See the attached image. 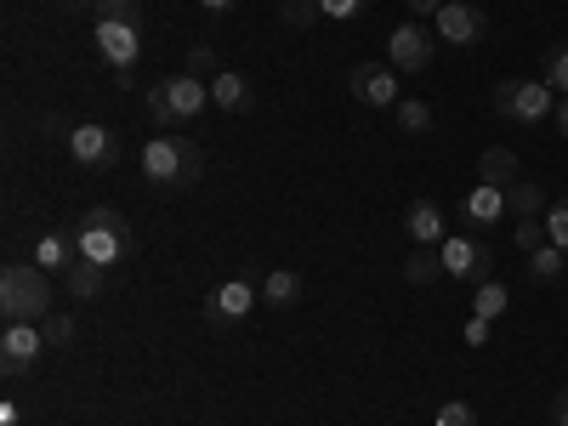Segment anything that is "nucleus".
Here are the masks:
<instances>
[{
    "label": "nucleus",
    "instance_id": "5",
    "mask_svg": "<svg viewBox=\"0 0 568 426\" xmlns=\"http://www.w3.org/2000/svg\"><path fill=\"white\" fill-rule=\"evenodd\" d=\"M489 109H495L500 120L535 125V120H546L557 103H551V85H546V80H495V91H489Z\"/></svg>",
    "mask_w": 568,
    "mask_h": 426
},
{
    "label": "nucleus",
    "instance_id": "16",
    "mask_svg": "<svg viewBox=\"0 0 568 426\" xmlns=\"http://www.w3.org/2000/svg\"><path fill=\"white\" fill-rule=\"evenodd\" d=\"M211 103H216L222 114H251V109H256V91H251L245 74L222 69V74H211Z\"/></svg>",
    "mask_w": 568,
    "mask_h": 426
},
{
    "label": "nucleus",
    "instance_id": "38",
    "mask_svg": "<svg viewBox=\"0 0 568 426\" xmlns=\"http://www.w3.org/2000/svg\"><path fill=\"white\" fill-rule=\"evenodd\" d=\"M200 7H205V12H233L240 0H200Z\"/></svg>",
    "mask_w": 568,
    "mask_h": 426
},
{
    "label": "nucleus",
    "instance_id": "28",
    "mask_svg": "<svg viewBox=\"0 0 568 426\" xmlns=\"http://www.w3.org/2000/svg\"><path fill=\"white\" fill-rule=\"evenodd\" d=\"M546 85L568 98V40H557L551 52H546Z\"/></svg>",
    "mask_w": 568,
    "mask_h": 426
},
{
    "label": "nucleus",
    "instance_id": "10",
    "mask_svg": "<svg viewBox=\"0 0 568 426\" xmlns=\"http://www.w3.org/2000/svg\"><path fill=\"white\" fill-rule=\"evenodd\" d=\"M91 40H98V58L114 69V80L125 85L131 69H136V58H142V34L131 23H98V34H91Z\"/></svg>",
    "mask_w": 568,
    "mask_h": 426
},
{
    "label": "nucleus",
    "instance_id": "17",
    "mask_svg": "<svg viewBox=\"0 0 568 426\" xmlns=\"http://www.w3.org/2000/svg\"><path fill=\"white\" fill-rule=\"evenodd\" d=\"M404 233L415 245H444L449 233H444V205H433V200H415L409 211H404Z\"/></svg>",
    "mask_w": 568,
    "mask_h": 426
},
{
    "label": "nucleus",
    "instance_id": "19",
    "mask_svg": "<svg viewBox=\"0 0 568 426\" xmlns=\"http://www.w3.org/2000/svg\"><path fill=\"white\" fill-rule=\"evenodd\" d=\"M478 182H489V187H511V182H524V176H517V154H511V149H500V142H495V149H484V154H478Z\"/></svg>",
    "mask_w": 568,
    "mask_h": 426
},
{
    "label": "nucleus",
    "instance_id": "24",
    "mask_svg": "<svg viewBox=\"0 0 568 426\" xmlns=\"http://www.w3.org/2000/svg\"><path fill=\"white\" fill-rule=\"evenodd\" d=\"M398 131H404V136H426V131H433V103L404 98V103H398Z\"/></svg>",
    "mask_w": 568,
    "mask_h": 426
},
{
    "label": "nucleus",
    "instance_id": "23",
    "mask_svg": "<svg viewBox=\"0 0 568 426\" xmlns=\"http://www.w3.org/2000/svg\"><path fill=\"white\" fill-rule=\"evenodd\" d=\"M562 273H568V251H557V245H540V251H529V278L551 284V278H562Z\"/></svg>",
    "mask_w": 568,
    "mask_h": 426
},
{
    "label": "nucleus",
    "instance_id": "34",
    "mask_svg": "<svg viewBox=\"0 0 568 426\" xmlns=\"http://www.w3.org/2000/svg\"><path fill=\"white\" fill-rule=\"evenodd\" d=\"M187 74H200V80H205V74H222V69H216V52H211V45H194V52H187Z\"/></svg>",
    "mask_w": 568,
    "mask_h": 426
},
{
    "label": "nucleus",
    "instance_id": "31",
    "mask_svg": "<svg viewBox=\"0 0 568 426\" xmlns=\"http://www.w3.org/2000/svg\"><path fill=\"white\" fill-rule=\"evenodd\" d=\"M284 23H296V29H313L318 18H324V7H318V0H284Z\"/></svg>",
    "mask_w": 568,
    "mask_h": 426
},
{
    "label": "nucleus",
    "instance_id": "3",
    "mask_svg": "<svg viewBox=\"0 0 568 426\" xmlns=\"http://www.w3.org/2000/svg\"><path fill=\"white\" fill-rule=\"evenodd\" d=\"M74 240H80V262L114 267V262L131 251V222H125L114 205H91V211L74 222Z\"/></svg>",
    "mask_w": 568,
    "mask_h": 426
},
{
    "label": "nucleus",
    "instance_id": "27",
    "mask_svg": "<svg viewBox=\"0 0 568 426\" xmlns=\"http://www.w3.org/2000/svg\"><path fill=\"white\" fill-rule=\"evenodd\" d=\"M40 336H45V347H69V342H74V318L52 307V313L40 318Z\"/></svg>",
    "mask_w": 568,
    "mask_h": 426
},
{
    "label": "nucleus",
    "instance_id": "8",
    "mask_svg": "<svg viewBox=\"0 0 568 426\" xmlns=\"http://www.w3.org/2000/svg\"><path fill=\"white\" fill-rule=\"evenodd\" d=\"M489 267H495V256H489V245H484V233H460V240H444V273H449V278L484 284V278H495Z\"/></svg>",
    "mask_w": 568,
    "mask_h": 426
},
{
    "label": "nucleus",
    "instance_id": "37",
    "mask_svg": "<svg viewBox=\"0 0 568 426\" xmlns=\"http://www.w3.org/2000/svg\"><path fill=\"white\" fill-rule=\"evenodd\" d=\"M438 7H444V0H409V12H415V18H426V12L438 18Z\"/></svg>",
    "mask_w": 568,
    "mask_h": 426
},
{
    "label": "nucleus",
    "instance_id": "32",
    "mask_svg": "<svg viewBox=\"0 0 568 426\" xmlns=\"http://www.w3.org/2000/svg\"><path fill=\"white\" fill-rule=\"evenodd\" d=\"M546 240H551L557 251H568V200L546 205Z\"/></svg>",
    "mask_w": 568,
    "mask_h": 426
},
{
    "label": "nucleus",
    "instance_id": "36",
    "mask_svg": "<svg viewBox=\"0 0 568 426\" xmlns=\"http://www.w3.org/2000/svg\"><path fill=\"white\" fill-rule=\"evenodd\" d=\"M551 426H568V387H562L557 404H551Z\"/></svg>",
    "mask_w": 568,
    "mask_h": 426
},
{
    "label": "nucleus",
    "instance_id": "29",
    "mask_svg": "<svg viewBox=\"0 0 568 426\" xmlns=\"http://www.w3.org/2000/svg\"><path fill=\"white\" fill-rule=\"evenodd\" d=\"M511 240H517V251H540V245H551V240H546V216H517V233H511Z\"/></svg>",
    "mask_w": 568,
    "mask_h": 426
},
{
    "label": "nucleus",
    "instance_id": "13",
    "mask_svg": "<svg viewBox=\"0 0 568 426\" xmlns=\"http://www.w3.org/2000/svg\"><path fill=\"white\" fill-rule=\"evenodd\" d=\"M40 353H45L40 324H7V329H0V369H7V375L34 369V364H40Z\"/></svg>",
    "mask_w": 568,
    "mask_h": 426
},
{
    "label": "nucleus",
    "instance_id": "33",
    "mask_svg": "<svg viewBox=\"0 0 568 426\" xmlns=\"http://www.w3.org/2000/svg\"><path fill=\"white\" fill-rule=\"evenodd\" d=\"M318 7H324V18H336V23H353L364 7H369V0H318Z\"/></svg>",
    "mask_w": 568,
    "mask_h": 426
},
{
    "label": "nucleus",
    "instance_id": "14",
    "mask_svg": "<svg viewBox=\"0 0 568 426\" xmlns=\"http://www.w3.org/2000/svg\"><path fill=\"white\" fill-rule=\"evenodd\" d=\"M500 216H506V187H489V182H478V187L466 194V205H460V222H466L471 233H489Z\"/></svg>",
    "mask_w": 568,
    "mask_h": 426
},
{
    "label": "nucleus",
    "instance_id": "2",
    "mask_svg": "<svg viewBox=\"0 0 568 426\" xmlns=\"http://www.w3.org/2000/svg\"><path fill=\"white\" fill-rule=\"evenodd\" d=\"M142 176L154 187H194L205 176V149L187 136H154L142 149Z\"/></svg>",
    "mask_w": 568,
    "mask_h": 426
},
{
    "label": "nucleus",
    "instance_id": "26",
    "mask_svg": "<svg viewBox=\"0 0 568 426\" xmlns=\"http://www.w3.org/2000/svg\"><path fill=\"white\" fill-rule=\"evenodd\" d=\"M98 23H131V29H142V0H98Z\"/></svg>",
    "mask_w": 568,
    "mask_h": 426
},
{
    "label": "nucleus",
    "instance_id": "12",
    "mask_svg": "<svg viewBox=\"0 0 568 426\" xmlns=\"http://www.w3.org/2000/svg\"><path fill=\"white\" fill-rule=\"evenodd\" d=\"M256 302H262V296H256V284H251V278H227V284H216V291H211L205 318H211L216 329H227V324L251 318V307H256Z\"/></svg>",
    "mask_w": 568,
    "mask_h": 426
},
{
    "label": "nucleus",
    "instance_id": "9",
    "mask_svg": "<svg viewBox=\"0 0 568 426\" xmlns=\"http://www.w3.org/2000/svg\"><path fill=\"white\" fill-rule=\"evenodd\" d=\"M347 91H353V103H364V109H393L398 103V69L393 63H353Z\"/></svg>",
    "mask_w": 568,
    "mask_h": 426
},
{
    "label": "nucleus",
    "instance_id": "7",
    "mask_svg": "<svg viewBox=\"0 0 568 426\" xmlns=\"http://www.w3.org/2000/svg\"><path fill=\"white\" fill-rule=\"evenodd\" d=\"M433 45H438V34H433V29H420V23H398V29L387 34V63H393L398 74H426V69H433Z\"/></svg>",
    "mask_w": 568,
    "mask_h": 426
},
{
    "label": "nucleus",
    "instance_id": "21",
    "mask_svg": "<svg viewBox=\"0 0 568 426\" xmlns=\"http://www.w3.org/2000/svg\"><path fill=\"white\" fill-rule=\"evenodd\" d=\"M404 278H409V284L444 278V245H415V251L404 256Z\"/></svg>",
    "mask_w": 568,
    "mask_h": 426
},
{
    "label": "nucleus",
    "instance_id": "22",
    "mask_svg": "<svg viewBox=\"0 0 568 426\" xmlns=\"http://www.w3.org/2000/svg\"><path fill=\"white\" fill-rule=\"evenodd\" d=\"M546 205H551V200H546V187L529 182V176L506 187V211H511V216H546Z\"/></svg>",
    "mask_w": 568,
    "mask_h": 426
},
{
    "label": "nucleus",
    "instance_id": "15",
    "mask_svg": "<svg viewBox=\"0 0 568 426\" xmlns=\"http://www.w3.org/2000/svg\"><path fill=\"white\" fill-rule=\"evenodd\" d=\"M80 262V240H74V222L69 227H52L45 240L34 245V267H45V273H69Z\"/></svg>",
    "mask_w": 568,
    "mask_h": 426
},
{
    "label": "nucleus",
    "instance_id": "6",
    "mask_svg": "<svg viewBox=\"0 0 568 426\" xmlns=\"http://www.w3.org/2000/svg\"><path fill=\"white\" fill-rule=\"evenodd\" d=\"M69 154L80 160V171H114L125 160V142L109 125H69Z\"/></svg>",
    "mask_w": 568,
    "mask_h": 426
},
{
    "label": "nucleus",
    "instance_id": "25",
    "mask_svg": "<svg viewBox=\"0 0 568 426\" xmlns=\"http://www.w3.org/2000/svg\"><path fill=\"white\" fill-rule=\"evenodd\" d=\"M471 313L495 324V318L506 313V284H500V278H484V284H478V302H471Z\"/></svg>",
    "mask_w": 568,
    "mask_h": 426
},
{
    "label": "nucleus",
    "instance_id": "20",
    "mask_svg": "<svg viewBox=\"0 0 568 426\" xmlns=\"http://www.w3.org/2000/svg\"><path fill=\"white\" fill-rule=\"evenodd\" d=\"M63 278H69V296L74 302H98L109 291V267H91V262H74Z\"/></svg>",
    "mask_w": 568,
    "mask_h": 426
},
{
    "label": "nucleus",
    "instance_id": "11",
    "mask_svg": "<svg viewBox=\"0 0 568 426\" xmlns=\"http://www.w3.org/2000/svg\"><path fill=\"white\" fill-rule=\"evenodd\" d=\"M438 34L449 45H478L489 34V12L478 7V0H444L438 7Z\"/></svg>",
    "mask_w": 568,
    "mask_h": 426
},
{
    "label": "nucleus",
    "instance_id": "30",
    "mask_svg": "<svg viewBox=\"0 0 568 426\" xmlns=\"http://www.w3.org/2000/svg\"><path fill=\"white\" fill-rule=\"evenodd\" d=\"M433 426H484V420H478V409H471L466 398H449V404L433 415Z\"/></svg>",
    "mask_w": 568,
    "mask_h": 426
},
{
    "label": "nucleus",
    "instance_id": "35",
    "mask_svg": "<svg viewBox=\"0 0 568 426\" xmlns=\"http://www.w3.org/2000/svg\"><path fill=\"white\" fill-rule=\"evenodd\" d=\"M466 342H471V347H484V342H489V318L471 313V324H466Z\"/></svg>",
    "mask_w": 568,
    "mask_h": 426
},
{
    "label": "nucleus",
    "instance_id": "1",
    "mask_svg": "<svg viewBox=\"0 0 568 426\" xmlns=\"http://www.w3.org/2000/svg\"><path fill=\"white\" fill-rule=\"evenodd\" d=\"M45 313H52V273L12 262L0 273V318L7 324H40Z\"/></svg>",
    "mask_w": 568,
    "mask_h": 426
},
{
    "label": "nucleus",
    "instance_id": "4",
    "mask_svg": "<svg viewBox=\"0 0 568 426\" xmlns=\"http://www.w3.org/2000/svg\"><path fill=\"white\" fill-rule=\"evenodd\" d=\"M211 109V80L200 74H171L149 91V114L154 125H187V120H200Z\"/></svg>",
    "mask_w": 568,
    "mask_h": 426
},
{
    "label": "nucleus",
    "instance_id": "39",
    "mask_svg": "<svg viewBox=\"0 0 568 426\" xmlns=\"http://www.w3.org/2000/svg\"><path fill=\"white\" fill-rule=\"evenodd\" d=\"M557 131H562V136H568V98H562V103H557Z\"/></svg>",
    "mask_w": 568,
    "mask_h": 426
},
{
    "label": "nucleus",
    "instance_id": "18",
    "mask_svg": "<svg viewBox=\"0 0 568 426\" xmlns=\"http://www.w3.org/2000/svg\"><path fill=\"white\" fill-rule=\"evenodd\" d=\"M302 291H307V284H302L296 267H273V273L262 278V307H296Z\"/></svg>",
    "mask_w": 568,
    "mask_h": 426
}]
</instances>
